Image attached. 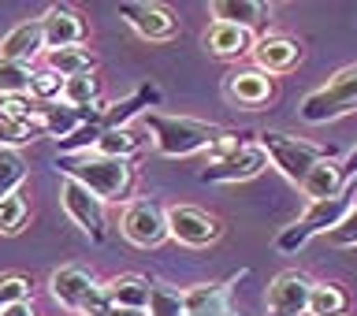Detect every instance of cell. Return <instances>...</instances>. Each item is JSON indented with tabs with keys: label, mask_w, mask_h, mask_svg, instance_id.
<instances>
[{
	"label": "cell",
	"mask_w": 357,
	"mask_h": 316,
	"mask_svg": "<svg viewBox=\"0 0 357 316\" xmlns=\"http://www.w3.org/2000/svg\"><path fill=\"white\" fill-rule=\"evenodd\" d=\"M45 67L60 78H78V75H93L97 71V56L75 45V49H56V52H45Z\"/></svg>",
	"instance_id": "22"
},
{
	"label": "cell",
	"mask_w": 357,
	"mask_h": 316,
	"mask_svg": "<svg viewBox=\"0 0 357 316\" xmlns=\"http://www.w3.org/2000/svg\"><path fill=\"white\" fill-rule=\"evenodd\" d=\"M350 212V197L339 194V197H324V201H309V209L298 216V223H290V227L275 239V246L283 253H298L301 246L309 239H317V234H328L331 227H339V220Z\"/></svg>",
	"instance_id": "5"
},
{
	"label": "cell",
	"mask_w": 357,
	"mask_h": 316,
	"mask_svg": "<svg viewBox=\"0 0 357 316\" xmlns=\"http://www.w3.org/2000/svg\"><path fill=\"white\" fill-rule=\"evenodd\" d=\"M212 15L238 30H250L257 38V30H264L272 22V4H264V0H216Z\"/></svg>",
	"instance_id": "17"
},
{
	"label": "cell",
	"mask_w": 357,
	"mask_h": 316,
	"mask_svg": "<svg viewBox=\"0 0 357 316\" xmlns=\"http://www.w3.org/2000/svg\"><path fill=\"white\" fill-rule=\"evenodd\" d=\"M223 93H227V100H234V105L257 112V108H264L275 100V82L264 71H257V67H242V71H231L223 78Z\"/></svg>",
	"instance_id": "13"
},
{
	"label": "cell",
	"mask_w": 357,
	"mask_h": 316,
	"mask_svg": "<svg viewBox=\"0 0 357 316\" xmlns=\"http://www.w3.org/2000/svg\"><path fill=\"white\" fill-rule=\"evenodd\" d=\"M331 246H357V205H350V212L339 220V227L328 231Z\"/></svg>",
	"instance_id": "34"
},
{
	"label": "cell",
	"mask_w": 357,
	"mask_h": 316,
	"mask_svg": "<svg viewBox=\"0 0 357 316\" xmlns=\"http://www.w3.org/2000/svg\"><path fill=\"white\" fill-rule=\"evenodd\" d=\"M38 112H41V105H38V100H33L30 93L0 97V116H8V119H19V123H33V127H38Z\"/></svg>",
	"instance_id": "30"
},
{
	"label": "cell",
	"mask_w": 357,
	"mask_h": 316,
	"mask_svg": "<svg viewBox=\"0 0 357 316\" xmlns=\"http://www.w3.org/2000/svg\"><path fill=\"white\" fill-rule=\"evenodd\" d=\"M138 149H142V134L134 130V127L100 130V138L93 142V153L97 156H108V160H130Z\"/></svg>",
	"instance_id": "23"
},
{
	"label": "cell",
	"mask_w": 357,
	"mask_h": 316,
	"mask_svg": "<svg viewBox=\"0 0 357 316\" xmlns=\"http://www.w3.org/2000/svg\"><path fill=\"white\" fill-rule=\"evenodd\" d=\"M305 316H309V313H305Z\"/></svg>",
	"instance_id": "37"
},
{
	"label": "cell",
	"mask_w": 357,
	"mask_h": 316,
	"mask_svg": "<svg viewBox=\"0 0 357 316\" xmlns=\"http://www.w3.org/2000/svg\"><path fill=\"white\" fill-rule=\"evenodd\" d=\"M0 316H38V309H33V301H19L11 309H0Z\"/></svg>",
	"instance_id": "35"
},
{
	"label": "cell",
	"mask_w": 357,
	"mask_h": 316,
	"mask_svg": "<svg viewBox=\"0 0 357 316\" xmlns=\"http://www.w3.org/2000/svg\"><path fill=\"white\" fill-rule=\"evenodd\" d=\"M142 127L153 134V145L160 156H194L208 153L220 138V127L190 116H164V112H142Z\"/></svg>",
	"instance_id": "2"
},
{
	"label": "cell",
	"mask_w": 357,
	"mask_h": 316,
	"mask_svg": "<svg viewBox=\"0 0 357 316\" xmlns=\"http://www.w3.org/2000/svg\"><path fill=\"white\" fill-rule=\"evenodd\" d=\"M30 78H33V67H22V63L0 60V97L30 93Z\"/></svg>",
	"instance_id": "29"
},
{
	"label": "cell",
	"mask_w": 357,
	"mask_h": 316,
	"mask_svg": "<svg viewBox=\"0 0 357 316\" xmlns=\"http://www.w3.org/2000/svg\"><path fill=\"white\" fill-rule=\"evenodd\" d=\"M186 316H227V283H197L183 290Z\"/></svg>",
	"instance_id": "21"
},
{
	"label": "cell",
	"mask_w": 357,
	"mask_h": 316,
	"mask_svg": "<svg viewBox=\"0 0 357 316\" xmlns=\"http://www.w3.org/2000/svg\"><path fill=\"white\" fill-rule=\"evenodd\" d=\"M63 175L75 179L78 186H86L105 205H130L134 186H138V172H134L130 160H108V156L97 153L63 156Z\"/></svg>",
	"instance_id": "1"
},
{
	"label": "cell",
	"mask_w": 357,
	"mask_h": 316,
	"mask_svg": "<svg viewBox=\"0 0 357 316\" xmlns=\"http://www.w3.org/2000/svg\"><path fill=\"white\" fill-rule=\"evenodd\" d=\"M45 49V33H41V19H22L15 22L4 38H0V60L8 63H22L30 67L33 56Z\"/></svg>",
	"instance_id": "16"
},
{
	"label": "cell",
	"mask_w": 357,
	"mask_h": 316,
	"mask_svg": "<svg viewBox=\"0 0 357 316\" xmlns=\"http://www.w3.org/2000/svg\"><path fill=\"white\" fill-rule=\"evenodd\" d=\"M312 283L301 272H279L268 287V316H305Z\"/></svg>",
	"instance_id": "14"
},
{
	"label": "cell",
	"mask_w": 357,
	"mask_h": 316,
	"mask_svg": "<svg viewBox=\"0 0 357 316\" xmlns=\"http://www.w3.org/2000/svg\"><path fill=\"white\" fill-rule=\"evenodd\" d=\"M342 179H346V183H350V179H357V149H354L350 156H346V164H342Z\"/></svg>",
	"instance_id": "36"
},
{
	"label": "cell",
	"mask_w": 357,
	"mask_h": 316,
	"mask_svg": "<svg viewBox=\"0 0 357 316\" xmlns=\"http://www.w3.org/2000/svg\"><path fill=\"white\" fill-rule=\"evenodd\" d=\"M350 112H357V63L335 71L320 89L305 93L298 116H301V123H312V127H317V123L342 119V116H350Z\"/></svg>",
	"instance_id": "3"
},
{
	"label": "cell",
	"mask_w": 357,
	"mask_h": 316,
	"mask_svg": "<svg viewBox=\"0 0 357 316\" xmlns=\"http://www.w3.org/2000/svg\"><path fill=\"white\" fill-rule=\"evenodd\" d=\"M257 145H261L268 160L298 186H301V179L309 175V167L328 156V149H320V145H312V142H301L294 134H283V130H261Z\"/></svg>",
	"instance_id": "4"
},
{
	"label": "cell",
	"mask_w": 357,
	"mask_h": 316,
	"mask_svg": "<svg viewBox=\"0 0 357 316\" xmlns=\"http://www.w3.org/2000/svg\"><path fill=\"white\" fill-rule=\"evenodd\" d=\"M268 167V156L257 142H242L238 149L231 156H223V160L208 164L205 172H201V183H250L257 179Z\"/></svg>",
	"instance_id": "9"
},
{
	"label": "cell",
	"mask_w": 357,
	"mask_h": 316,
	"mask_svg": "<svg viewBox=\"0 0 357 316\" xmlns=\"http://www.w3.org/2000/svg\"><path fill=\"white\" fill-rule=\"evenodd\" d=\"M78 316H145V313H138V309H119V306H112L108 301V294H105V287L97 290L93 298H89V306L78 313Z\"/></svg>",
	"instance_id": "33"
},
{
	"label": "cell",
	"mask_w": 357,
	"mask_h": 316,
	"mask_svg": "<svg viewBox=\"0 0 357 316\" xmlns=\"http://www.w3.org/2000/svg\"><path fill=\"white\" fill-rule=\"evenodd\" d=\"M253 33L250 30H238V27H231V22H220V19H212L208 22V30H205V49L212 56H223V60H238V56H245L253 49Z\"/></svg>",
	"instance_id": "18"
},
{
	"label": "cell",
	"mask_w": 357,
	"mask_h": 316,
	"mask_svg": "<svg viewBox=\"0 0 357 316\" xmlns=\"http://www.w3.org/2000/svg\"><path fill=\"white\" fill-rule=\"evenodd\" d=\"M26 183V160L19 149H0V201L11 197Z\"/></svg>",
	"instance_id": "26"
},
{
	"label": "cell",
	"mask_w": 357,
	"mask_h": 316,
	"mask_svg": "<svg viewBox=\"0 0 357 316\" xmlns=\"http://www.w3.org/2000/svg\"><path fill=\"white\" fill-rule=\"evenodd\" d=\"M342 186H346L342 164H339V160H331V156H324L320 164H312V167H309V175L301 179V190H305V197H309V201L339 197V194H342Z\"/></svg>",
	"instance_id": "20"
},
{
	"label": "cell",
	"mask_w": 357,
	"mask_h": 316,
	"mask_svg": "<svg viewBox=\"0 0 357 316\" xmlns=\"http://www.w3.org/2000/svg\"><path fill=\"white\" fill-rule=\"evenodd\" d=\"M60 205H63V212L71 216V223L86 234L89 242H97V246L108 242V212H105V201H97L86 186H78L75 179H67V175L60 179Z\"/></svg>",
	"instance_id": "6"
},
{
	"label": "cell",
	"mask_w": 357,
	"mask_h": 316,
	"mask_svg": "<svg viewBox=\"0 0 357 316\" xmlns=\"http://www.w3.org/2000/svg\"><path fill=\"white\" fill-rule=\"evenodd\" d=\"M100 100V78L93 75H78V78H63V89H60V100L56 105H67V108H93Z\"/></svg>",
	"instance_id": "24"
},
{
	"label": "cell",
	"mask_w": 357,
	"mask_h": 316,
	"mask_svg": "<svg viewBox=\"0 0 357 316\" xmlns=\"http://www.w3.org/2000/svg\"><path fill=\"white\" fill-rule=\"evenodd\" d=\"M26 216H30V201L22 190H15L11 197L0 201V234H19Z\"/></svg>",
	"instance_id": "27"
},
{
	"label": "cell",
	"mask_w": 357,
	"mask_h": 316,
	"mask_svg": "<svg viewBox=\"0 0 357 316\" xmlns=\"http://www.w3.org/2000/svg\"><path fill=\"white\" fill-rule=\"evenodd\" d=\"M250 56H253V67L264 71L268 78L287 75V71H294L298 60H301V41L287 38V33H261V38L253 41Z\"/></svg>",
	"instance_id": "11"
},
{
	"label": "cell",
	"mask_w": 357,
	"mask_h": 316,
	"mask_svg": "<svg viewBox=\"0 0 357 316\" xmlns=\"http://www.w3.org/2000/svg\"><path fill=\"white\" fill-rule=\"evenodd\" d=\"M49 290H52V298L60 301L63 309L82 313L89 306V298L100 290V283L93 279V272H86V268L63 264V268H56V272L49 276Z\"/></svg>",
	"instance_id": "12"
},
{
	"label": "cell",
	"mask_w": 357,
	"mask_h": 316,
	"mask_svg": "<svg viewBox=\"0 0 357 316\" xmlns=\"http://www.w3.org/2000/svg\"><path fill=\"white\" fill-rule=\"evenodd\" d=\"M19 301H33L30 298V279L19 272H4L0 276V309H11Z\"/></svg>",
	"instance_id": "32"
},
{
	"label": "cell",
	"mask_w": 357,
	"mask_h": 316,
	"mask_svg": "<svg viewBox=\"0 0 357 316\" xmlns=\"http://www.w3.org/2000/svg\"><path fill=\"white\" fill-rule=\"evenodd\" d=\"M38 138H41V130L33 123H19V119L0 116V149H22V145H30Z\"/></svg>",
	"instance_id": "28"
},
{
	"label": "cell",
	"mask_w": 357,
	"mask_h": 316,
	"mask_svg": "<svg viewBox=\"0 0 357 316\" xmlns=\"http://www.w3.org/2000/svg\"><path fill=\"white\" fill-rule=\"evenodd\" d=\"M41 33H45V52L75 49V45L86 41V19L67 4H52L41 15Z\"/></svg>",
	"instance_id": "15"
},
{
	"label": "cell",
	"mask_w": 357,
	"mask_h": 316,
	"mask_svg": "<svg viewBox=\"0 0 357 316\" xmlns=\"http://www.w3.org/2000/svg\"><path fill=\"white\" fill-rule=\"evenodd\" d=\"M145 313H149V316H186L183 294H178V290H167V287H153Z\"/></svg>",
	"instance_id": "31"
},
{
	"label": "cell",
	"mask_w": 357,
	"mask_h": 316,
	"mask_svg": "<svg viewBox=\"0 0 357 316\" xmlns=\"http://www.w3.org/2000/svg\"><path fill=\"white\" fill-rule=\"evenodd\" d=\"M346 309H350V294L339 283H312L309 316H342Z\"/></svg>",
	"instance_id": "25"
},
{
	"label": "cell",
	"mask_w": 357,
	"mask_h": 316,
	"mask_svg": "<svg viewBox=\"0 0 357 316\" xmlns=\"http://www.w3.org/2000/svg\"><path fill=\"white\" fill-rule=\"evenodd\" d=\"M119 15L127 19L134 33H142L145 41H172L178 33V19L172 8L164 4H145V0H127L119 4Z\"/></svg>",
	"instance_id": "10"
},
{
	"label": "cell",
	"mask_w": 357,
	"mask_h": 316,
	"mask_svg": "<svg viewBox=\"0 0 357 316\" xmlns=\"http://www.w3.org/2000/svg\"><path fill=\"white\" fill-rule=\"evenodd\" d=\"M167 216V239H175L178 246H190V250H205V246L220 242L223 234V223L205 209H194V205H172L164 209Z\"/></svg>",
	"instance_id": "7"
},
{
	"label": "cell",
	"mask_w": 357,
	"mask_h": 316,
	"mask_svg": "<svg viewBox=\"0 0 357 316\" xmlns=\"http://www.w3.org/2000/svg\"><path fill=\"white\" fill-rule=\"evenodd\" d=\"M149 290L153 283L145 276H134V272H123V276H112L108 283H105V294L112 306H119V309H138L145 313V306H149Z\"/></svg>",
	"instance_id": "19"
},
{
	"label": "cell",
	"mask_w": 357,
	"mask_h": 316,
	"mask_svg": "<svg viewBox=\"0 0 357 316\" xmlns=\"http://www.w3.org/2000/svg\"><path fill=\"white\" fill-rule=\"evenodd\" d=\"M119 231L123 239L138 250H156L160 242H167V216L156 201H130L123 209V220H119Z\"/></svg>",
	"instance_id": "8"
}]
</instances>
